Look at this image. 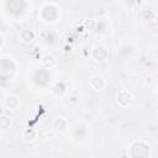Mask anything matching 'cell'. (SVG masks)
<instances>
[{"label":"cell","instance_id":"1","mask_svg":"<svg viewBox=\"0 0 158 158\" xmlns=\"http://www.w3.org/2000/svg\"><path fill=\"white\" fill-rule=\"evenodd\" d=\"M116 101L121 107H127L133 101V95L128 90H120L116 95Z\"/></svg>","mask_w":158,"mask_h":158},{"label":"cell","instance_id":"2","mask_svg":"<svg viewBox=\"0 0 158 158\" xmlns=\"http://www.w3.org/2000/svg\"><path fill=\"white\" fill-rule=\"evenodd\" d=\"M91 58L99 63L105 62L109 58V51L104 46H95L91 49Z\"/></svg>","mask_w":158,"mask_h":158},{"label":"cell","instance_id":"3","mask_svg":"<svg viewBox=\"0 0 158 158\" xmlns=\"http://www.w3.org/2000/svg\"><path fill=\"white\" fill-rule=\"evenodd\" d=\"M52 127H53L57 132L63 133V132H65V131L68 130V121H67V118H64V117H56V118L53 120V122H52Z\"/></svg>","mask_w":158,"mask_h":158},{"label":"cell","instance_id":"4","mask_svg":"<svg viewBox=\"0 0 158 158\" xmlns=\"http://www.w3.org/2000/svg\"><path fill=\"white\" fill-rule=\"evenodd\" d=\"M105 85H106V80H105V78H104L102 75H100V74H96V75H94V77L90 79V86H91V89H94V90H101V89H104Z\"/></svg>","mask_w":158,"mask_h":158},{"label":"cell","instance_id":"5","mask_svg":"<svg viewBox=\"0 0 158 158\" xmlns=\"http://www.w3.org/2000/svg\"><path fill=\"white\" fill-rule=\"evenodd\" d=\"M5 106L9 109V110H16L20 105V100L16 95H7L5 98Z\"/></svg>","mask_w":158,"mask_h":158},{"label":"cell","instance_id":"6","mask_svg":"<svg viewBox=\"0 0 158 158\" xmlns=\"http://www.w3.org/2000/svg\"><path fill=\"white\" fill-rule=\"evenodd\" d=\"M35 32L30 28H25L20 32V40L23 42V43H31L33 40H35Z\"/></svg>","mask_w":158,"mask_h":158},{"label":"cell","instance_id":"7","mask_svg":"<svg viewBox=\"0 0 158 158\" xmlns=\"http://www.w3.org/2000/svg\"><path fill=\"white\" fill-rule=\"evenodd\" d=\"M56 64H57V59H56L54 56H52V54H44L42 57V65L44 68L52 69V68L56 67Z\"/></svg>","mask_w":158,"mask_h":158},{"label":"cell","instance_id":"8","mask_svg":"<svg viewBox=\"0 0 158 158\" xmlns=\"http://www.w3.org/2000/svg\"><path fill=\"white\" fill-rule=\"evenodd\" d=\"M37 131H35V130H32V128H27V130H25L23 132H22V138L25 139V141H28V142H32V141H35L36 138H37Z\"/></svg>","mask_w":158,"mask_h":158},{"label":"cell","instance_id":"9","mask_svg":"<svg viewBox=\"0 0 158 158\" xmlns=\"http://www.w3.org/2000/svg\"><path fill=\"white\" fill-rule=\"evenodd\" d=\"M0 127H1V130H6L7 127H10V118L7 116H5V115L1 116V118H0Z\"/></svg>","mask_w":158,"mask_h":158},{"label":"cell","instance_id":"10","mask_svg":"<svg viewBox=\"0 0 158 158\" xmlns=\"http://www.w3.org/2000/svg\"><path fill=\"white\" fill-rule=\"evenodd\" d=\"M4 43H5V37H4V33H1V47L4 46Z\"/></svg>","mask_w":158,"mask_h":158}]
</instances>
